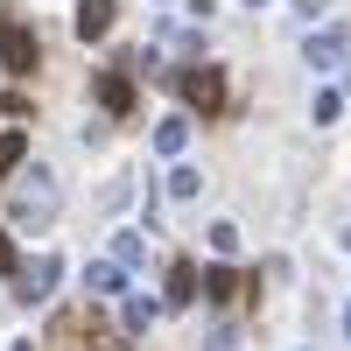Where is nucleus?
Listing matches in <instances>:
<instances>
[{"label": "nucleus", "mask_w": 351, "mask_h": 351, "mask_svg": "<svg viewBox=\"0 0 351 351\" xmlns=\"http://www.w3.org/2000/svg\"><path fill=\"white\" fill-rule=\"evenodd\" d=\"M56 211H64V190H56L49 169L14 176V190H8V225H14V232H49Z\"/></svg>", "instance_id": "obj_1"}, {"label": "nucleus", "mask_w": 351, "mask_h": 351, "mask_svg": "<svg viewBox=\"0 0 351 351\" xmlns=\"http://www.w3.org/2000/svg\"><path fill=\"white\" fill-rule=\"evenodd\" d=\"M36 56H43V49H36V36H28L21 21L0 14V64H8L14 77H28V71H36Z\"/></svg>", "instance_id": "obj_2"}, {"label": "nucleus", "mask_w": 351, "mask_h": 351, "mask_svg": "<svg viewBox=\"0 0 351 351\" xmlns=\"http://www.w3.org/2000/svg\"><path fill=\"white\" fill-rule=\"evenodd\" d=\"M56 281H64V260H56V253H43L36 267H21V281H14V295H21L28 309H36V302H49V295H56Z\"/></svg>", "instance_id": "obj_3"}, {"label": "nucleus", "mask_w": 351, "mask_h": 351, "mask_svg": "<svg viewBox=\"0 0 351 351\" xmlns=\"http://www.w3.org/2000/svg\"><path fill=\"white\" fill-rule=\"evenodd\" d=\"M344 28H309V43H302V64L309 71H330V64H344Z\"/></svg>", "instance_id": "obj_4"}, {"label": "nucleus", "mask_w": 351, "mask_h": 351, "mask_svg": "<svg viewBox=\"0 0 351 351\" xmlns=\"http://www.w3.org/2000/svg\"><path fill=\"white\" fill-rule=\"evenodd\" d=\"M183 99L204 106V112H218V106H225V77H218L211 64H204V71H183Z\"/></svg>", "instance_id": "obj_5"}, {"label": "nucleus", "mask_w": 351, "mask_h": 351, "mask_svg": "<svg viewBox=\"0 0 351 351\" xmlns=\"http://www.w3.org/2000/svg\"><path fill=\"white\" fill-rule=\"evenodd\" d=\"M162 295H120V324H127V337H141V330H155L162 324Z\"/></svg>", "instance_id": "obj_6"}, {"label": "nucleus", "mask_w": 351, "mask_h": 351, "mask_svg": "<svg viewBox=\"0 0 351 351\" xmlns=\"http://www.w3.org/2000/svg\"><path fill=\"white\" fill-rule=\"evenodd\" d=\"M92 92H99V106L112 112V120H127V112H134V77H127V71H106Z\"/></svg>", "instance_id": "obj_7"}, {"label": "nucleus", "mask_w": 351, "mask_h": 351, "mask_svg": "<svg viewBox=\"0 0 351 351\" xmlns=\"http://www.w3.org/2000/svg\"><path fill=\"white\" fill-rule=\"evenodd\" d=\"M112 14H120V0H77V36L99 43L106 28H112Z\"/></svg>", "instance_id": "obj_8"}, {"label": "nucleus", "mask_w": 351, "mask_h": 351, "mask_svg": "<svg viewBox=\"0 0 351 351\" xmlns=\"http://www.w3.org/2000/svg\"><path fill=\"white\" fill-rule=\"evenodd\" d=\"M84 281H92V295H127V267H120V260H92Z\"/></svg>", "instance_id": "obj_9"}, {"label": "nucleus", "mask_w": 351, "mask_h": 351, "mask_svg": "<svg viewBox=\"0 0 351 351\" xmlns=\"http://www.w3.org/2000/svg\"><path fill=\"white\" fill-rule=\"evenodd\" d=\"M190 302H197V267L176 260V267H169V309H190Z\"/></svg>", "instance_id": "obj_10"}, {"label": "nucleus", "mask_w": 351, "mask_h": 351, "mask_svg": "<svg viewBox=\"0 0 351 351\" xmlns=\"http://www.w3.org/2000/svg\"><path fill=\"white\" fill-rule=\"evenodd\" d=\"M309 120H316V127H337V120H344V92H330V84H324V92L309 99Z\"/></svg>", "instance_id": "obj_11"}, {"label": "nucleus", "mask_w": 351, "mask_h": 351, "mask_svg": "<svg viewBox=\"0 0 351 351\" xmlns=\"http://www.w3.org/2000/svg\"><path fill=\"white\" fill-rule=\"evenodd\" d=\"M14 162H28V134H21V127L0 134V176H14Z\"/></svg>", "instance_id": "obj_12"}, {"label": "nucleus", "mask_w": 351, "mask_h": 351, "mask_svg": "<svg viewBox=\"0 0 351 351\" xmlns=\"http://www.w3.org/2000/svg\"><path fill=\"white\" fill-rule=\"evenodd\" d=\"M183 141H190V120H162L155 127V155H183Z\"/></svg>", "instance_id": "obj_13"}, {"label": "nucleus", "mask_w": 351, "mask_h": 351, "mask_svg": "<svg viewBox=\"0 0 351 351\" xmlns=\"http://www.w3.org/2000/svg\"><path fill=\"white\" fill-rule=\"evenodd\" d=\"M112 260H120V267H141V260H148V239H141V232H120V239H112Z\"/></svg>", "instance_id": "obj_14"}, {"label": "nucleus", "mask_w": 351, "mask_h": 351, "mask_svg": "<svg viewBox=\"0 0 351 351\" xmlns=\"http://www.w3.org/2000/svg\"><path fill=\"white\" fill-rule=\"evenodd\" d=\"M204 288H211V302H232V295H239V267H211Z\"/></svg>", "instance_id": "obj_15"}, {"label": "nucleus", "mask_w": 351, "mask_h": 351, "mask_svg": "<svg viewBox=\"0 0 351 351\" xmlns=\"http://www.w3.org/2000/svg\"><path fill=\"white\" fill-rule=\"evenodd\" d=\"M197 190H204V176H197L190 162H183V169H176V176H169V197H176V204H190Z\"/></svg>", "instance_id": "obj_16"}, {"label": "nucleus", "mask_w": 351, "mask_h": 351, "mask_svg": "<svg viewBox=\"0 0 351 351\" xmlns=\"http://www.w3.org/2000/svg\"><path fill=\"white\" fill-rule=\"evenodd\" d=\"M211 246H218V253H232V246H239V225H225V218H218V225H211Z\"/></svg>", "instance_id": "obj_17"}, {"label": "nucleus", "mask_w": 351, "mask_h": 351, "mask_svg": "<svg viewBox=\"0 0 351 351\" xmlns=\"http://www.w3.org/2000/svg\"><path fill=\"white\" fill-rule=\"evenodd\" d=\"M0 274H21V267H14V239H8V232H0Z\"/></svg>", "instance_id": "obj_18"}, {"label": "nucleus", "mask_w": 351, "mask_h": 351, "mask_svg": "<svg viewBox=\"0 0 351 351\" xmlns=\"http://www.w3.org/2000/svg\"><path fill=\"white\" fill-rule=\"evenodd\" d=\"M344 337H351V309H344Z\"/></svg>", "instance_id": "obj_19"}, {"label": "nucleus", "mask_w": 351, "mask_h": 351, "mask_svg": "<svg viewBox=\"0 0 351 351\" xmlns=\"http://www.w3.org/2000/svg\"><path fill=\"white\" fill-rule=\"evenodd\" d=\"M246 8H267V0H246Z\"/></svg>", "instance_id": "obj_20"}, {"label": "nucleus", "mask_w": 351, "mask_h": 351, "mask_svg": "<svg viewBox=\"0 0 351 351\" xmlns=\"http://www.w3.org/2000/svg\"><path fill=\"white\" fill-rule=\"evenodd\" d=\"M344 246H351V225H344Z\"/></svg>", "instance_id": "obj_21"}, {"label": "nucleus", "mask_w": 351, "mask_h": 351, "mask_svg": "<svg viewBox=\"0 0 351 351\" xmlns=\"http://www.w3.org/2000/svg\"><path fill=\"white\" fill-rule=\"evenodd\" d=\"M14 351H36V344H14Z\"/></svg>", "instance_id": "obj_22"}]
</instances>
